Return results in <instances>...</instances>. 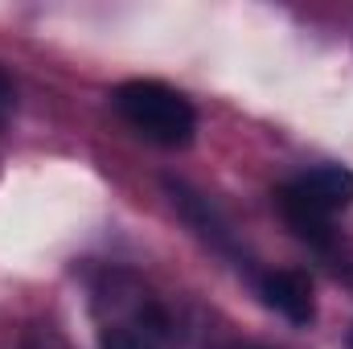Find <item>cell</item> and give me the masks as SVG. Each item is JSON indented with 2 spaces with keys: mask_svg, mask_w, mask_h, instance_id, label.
Listing matches in <instances>:
<instances>
[{
  "mask_svg": "<svg viewBox=\"0 0 353 349\" xmlns=\"http://www.w3.org/2000/svg\"><path fill=\"white\" fill-rule=\"evenodd\" d=\"M353 206V173L341 165L308 169L279 189V214L308 243H329V222Z\"/></svg>",
  "mask_w": 353,
  "mask_h": 349,
  "instance_id": "6da1fadb",
  "label": "cell"
},
{
  "mask_svg": "<svg viewBox=\"0 0 353 349\" xmlns=\"http://www.w3.org/2000/svg\"><path fill=\"white\" fill-rule=\"evenodd\" d=\"M103 349H152L140 333H128V329H111L103 333Z\"/></svg>",
  "mask_w": 353,
  "mask_h": 349,
  "instance_id": "277c9868",
  "label": "cell"
},
{
  "mask_svg": "<svg viewBox=\"0 0 353 349\" xmlns=\"http://www.w3.org/2000/svg\"><path fill=\"white\" fill-rule=\"evenodd\" d=\"M243 349H263V346H243Z\"/></svg>",
  "mask_w": 353,
  "mask_h": 349,
  "instance_id": "8992f818",
  "label": "cell"
},
{
  "mask_svg": "<svg viewBox=\"0 0 353 349\" xmlns=\"http://www.w3.org/2000/svg\"><path fill=\"white\" fill-rule=\"evenodd\" d=\"M115 111L152 144L185 148L197 132V111L181 90L165 87L157 79H132L115 90Z\"/></svg>",
  "mask_w": 353,
  "mask_h": 349,
  "instance_id": "7a4b0ae2",
  "label": "cell"
},
{
  "mask_svg": "<svg viewBox=\"0 0 353 349\" xmlns=\"http://www.w3.org/2000/svg\"><path fill=\"white\" fill-rule=\"evenodd\" d=\"M259 292H263L267 308H275L283 321H292L300 329L316 321V300H312V283L304 271H271V275H263Z\"/></svg>",
  "mask_w": 353,
  "mask_h": 349,
  "instance_id": "3957f363",
  "label": "cell"
},
{
  "mask_svg": "<svg viewBox=\"0 0 353 349\" xmlns=\"http://www.w3.org/2000/svg\"><path fill=\"white\" fill-rule=\"evenodd\" d=\"M12 103H17V90H12V79H8V74L0 70V119H8Z\"/></svg>",
  "mask_w": 353,
  "mask_h": 349,
  "instance_id": "5b68a950",
  "label": "cell"
}]
</instances>
